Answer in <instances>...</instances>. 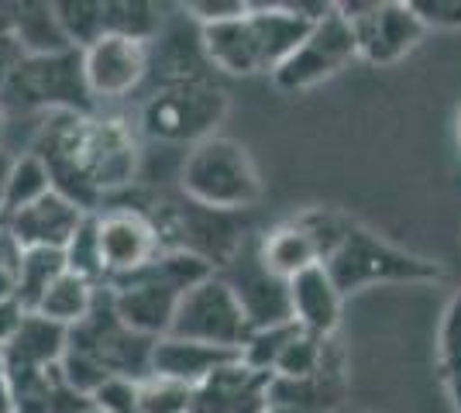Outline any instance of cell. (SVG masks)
Masks as SVG:
<instances>
[{
  "instance_id": "21",
  "label": "cell",
  "mask_w": 461,
  "mask_h": 413,
  "mask_svg": "<svg viewBox=\"0 0 461 413\" xmlns=\"http://www.w3.org/2000/svg\"><path fill=\"white\" fill-rule=\"evenodd\" d=\"M96 293H100L96 283H90V279H83V275L66 269V273L49 286V293L41 296V303L35 314L49 317V320H56V324H62V328L73 331L79 320H86V314L94 310Z\"/></svg>"
},
{
  "instance_id": "22",
  "label": "cell",
  "mask_w": 461,
  "mask_h": 413,
  "mask_svg": "<svg viewBox=\"0 0 461 413\" xmlns=\"http://www.w3.org/2000/svg\"><path fill=\"white\" fill-rule=\"evenodd\" d=\"M66 273V256L52 252V248H24L14 262V300L28 314H35L41 296L49 293V286L59 275Z\"/></svg>"
},
{
  "instance_id": "38",
  "label": "cell",
  "mask_w": 461,
  "mask_h": 413,
  "mask_svg": "<svg viewBox=\"0 0 461 413\" xmlns=\"http://www.w3.org/2000/svg\"><path fill=\"white\" fill-rule=\"evenodd\" d=\"M0 413H14V396H11V382L0 369Z\"/></svg>"
},
{
  "instance_id": "34",
  "label": "cell",
  "mask_w": 461,
  "mask_h": 413,
  "mask_svg": "<svg viewBox=\"0 0 461 413\" xmlns=\"http://www.w3.org/2000/svg\"><path fill=\"white\" fill-rule=\"evenodd\" d=\"M24 307H21L18 300H7V303H0V348L14 337V331L21 328V320H24Z\"/></svg>"
},
{
  "instance_id": "18",
  "label": "cell",
  "mask_w": 461,
  "mask_h": 413,
  "mask_svg": "<svg viewBox=\"0 0 461 413\" xmlns=\"http://www.w3.org/2000/svg\"><path fill=\"white\" fill-rule=\"evenodd\" d=\"M69 348V328L41 314H24L14 337L4 345V373H45L56 369Z\"/></svg>"
},
{
  "instance_id": "8",
  "label": "cell",
  "mask_w": 461,
  "mask_h": 413,
  "mask_svg": "<svg viewBox=\"0 0 461 413\" xmlns=\"http://www.w3.org/2000/svg\"><path fill=\"white\" fill-rule=\"evenodd\" d=\"M69 348L90 355L111 375H124V379H135V382H145L152 375L155 337L131 331L114 314V303H111L104 286H100L94 310L86 314V320H79L69 331Z\"/></svg>"
},
{
  "instance_id": "9",
  "label": "cell",
  "mask_w": 461,
  "mask_h": 413,
  "mask_svg": "<svg viewBox=\"0 0 461 413\" xmlns=\"http://www.w3.org/2000/svg\"><path fill=\"white\" fill-rule=\"evenodd\" d=\"M249 331L251 328L245 320V310L221 273L200 279L196 286H190L179 296L173 328H169L173 337L200 341V345L224 348V352H241Z\"/></svg>"
},
{
  "instance_id": "29",
  "label": "cell",
  "mask_w": 461,
  "mask_h": 413,
  "mask_svg": "<svg viewBox=\"0 0 461 413\" xmlns=\"http://www.w3.org/2000/svg\"><path fill=\"white\" fill-rule=\"evenodd\" d=\"M90 407L100 413H141V382L124 379V375H111L90 396Z\"/></svg>"
},
{
  "instance_id": "24",
  "label": "cell",
  "mask_w": 461,
  "mask_h": 413,
  "mask_svg": "<svg viewBox=\"0 0 461 413\" xmlns=\"http://www.w3.org/2000/svg\"><path fill=\"white\" fill-rule=\"evenodd\" d=\"M52 193V176H49V166L41 162L35 152H21L14 156V166H11V179H7V200H4V217L7 220L11 214H18L24 207L39 203L41 197Z\"/></svg>"
},
{
  "instance_id": "7",
  "label": "cell",
  "mask_w": 461,
  "mask_h": 413,
  "mask_svg": "<svg viewBox=\"0 0 461 413\" xmlns=\"http://www.w3.org/2000/svg\"><path fill=\"white\" fill-rule=\"evenodd\" d=\"M149 217H152L155 231H158L162 252H183V256L200 258V262L211 265L213 273H221L251 238L241 214H224V211L200 207L183 193L166 200Z\"/></svg>"
},
{
  "instance_id": "2",
  "label": "cell",
  "mask_w": 461,
  "mask_h": 413,
  "mask_svg": "<svg viewBox=\"0 0 461 413\" xmlns=\"http://www.w3.org/2000/svg\"><path fill=\"white\" fill-rule=\"evenodd\" d=\"M327 14V4H249V14L200 28L203 52L217 73L255 76L276 73Z\"/></svg>"
},
{
  "instance_id": "14",
  "label": "cell",
  "mask_w": 461,
  "mask_h": 413,
  "mask_svg": "<svg viewBox=\"0 0 461 413\" xmlns=\"http://www.w3.org/2000/svg\"><path fill=\"white\" fill-rule=\"evenodd\" d=\"M83 73L94 100H121L149 83V41L104 35L83 49Z\"/></svg>"
},
{
  "instance_id": "12",
  "label": "cell",
  "mask_w": 461,
  "mask_h": 413,
  "mask_svg": "<svg viewBox=\"0 0 461 413\" xmlns=\"http://www.w3.org/2000/svg\"><path fill=\"white\" fill-rule=\"evenodd\" d=\"M221 275H224V283L230 286V293L238 296L251 331L276 328V324H289L293 320L289 317V283L279 279L262 262L258 235H251L241 245V252L221 269Z\"/></svg>"
},
{
  "instance_id": "43",
  "label": "cell",
  "mask_w": 461,
  "mask_h": 413,
  "mask_svg": "<svg viewBox=\"0 0 461 413\" xmlns=\"http://www.w3.org/2000/svg\"><path fill=\"white\" fill-rule=\"evenodd\" d=\"M90 413H100V410H90Z\"/></svg>"
},
{
  "instance_id": "20",
  "label": "cell",
  "mask_w": 461,
  "mask_h": 413,
  "mask_svg": "<svg viewBox=\"0 0 461 413\" xmlns=\"http://www.w3.org/2000/svg\"><path fill=\"white\" fill-rule=\"evenodd\" d=\"M258 252H262V262L286 283L313 265H324V252L313 231L303 224V217H293L286 224H276L272 231L258 235Z\"/></svg>"
},
{
  "instance_id": "15",
  "label": "cell",
  "mask_w": 461,
  "mask_h": 413,
  "mask_svg": "<svg viewBox=\"0 0 461 413\" xmlns=\"http://www.w3.org/2000/svg\"><path fill=\"white\" fill-rule=\"evenodd\" d=\"M272 375L230 358L193 390L190 413H269Z\"/></svg>"
},
{
  "instance_id": "41",
  "label": "cell",
  "mask_w": 461,
  "mask_h": 413,
  "mask_svg": "<svg viewBox=\"0 0 461 413\" xmlns=\"http://www.w3.org/2000/svg\"><path fill=\"white\" fill-rule=\"evenodd\" d=\"M269 413H293V410H283V407H269Z\"/></svg>"
},
{
  "instance_id": "25",
  "label": "cell",
  "mask_w": 461,
  "mask_h": 413,
  "mask_svg": "<svg viewBox=\"0 0 461 413\" xmlns=\"http://www.w3.org/2000/svg\"><path fill=\"white\" fill-rule=\"evenodd\" d=\"M438 369L455 413H461V290L444 307L438 328Z\"/></svg>"
},
{
  "instance_id": "23",
  "label": "cell",
  "mask_w": 461,
  "mask_h": 413,
  "mask_svg": "<svg viewBox=\"0 0 461 413\" xmlns=\"http://www.w3.org/2000/svg\"><path fill=\"white\" fill-rule=\"evenodd\" d=\"M14 39L24 45L28 56H49L73 49L52 4H18L14 7Z\"/></svg>"
},
{
  "instance_id": "42",
  "label": "cell",
  "mask_w": 461,
  "mask_h": 413,
  "mask_svg": "<svg viewBox=\"0 0 461 413\" xmlns=\"http://www.w3.org/2000/svg\"><path fill=\"white\" fill-rule=\"evenodd\" d=\"M0 369H4V348H0Z\"/></svg>"
},
{
  "instance_id": "32",
  "label": "cell",
  "mask_w": 461,
  "mask_h": 413,
  "mask_svg": "<svg viewBox=\"0 0 461 413\" xmlns=\"http://www.w3.org/2000/svg\"><path fill=\"white\" fill-rule=\"evenodd\" d=\"M410 7L423 28H444V31L461 28V0H410Z\"/></svg>"
},
{
  "instance_id": "4",
  "label": "cell",
  "mask_w": 461,
  "mask_h": 413,
  "mask_svg": "<svg viewBox=\"0 0 461 413\" xmlns=\"http://www.w3.org/2000/svg\"><path fill=\"white\" fill-rule=\"evenodd\" d=\"M324 269L330 273L341 296L362 293L372 286H389V283H438L444 279V269L434 258L413 256L400 245L379 238L375 231H368L358 220H351L341 241L330 248Z\"/></svg>"
},
{
  "instance_id": "37",
  "label": "cell",
  "mask_w": 461,
  "mask_h": 413,
  "mask_svg": "<svg viewBox=\"0 0 461 413\" xmlns=\"http://www.w3.org/2000/svg\"><path fill=\"white\" fill-rule=\"evenodd\" d=\"M14 269H0V303H7V300H14Z\"/></svg>"
},
{
  "instance_id": "40",
  "label": "cell",
  "mask_w": 461,
  "mask_h": 413,
  "mask_svg": "<svg viewBox=\"0 0 461 413\" xmlns=\"http://www.w3.org/2000/svg\"><path fill=\"white\" fill-rule=\"evenodd\" d=\"M455 141H458V152H461V111L458 118H455Z\"/></svg>"
},
{
  "instance_id": "28",
  "label": "cell",
  "mask_w": 461,
  "mask_h": 413,
  "mask_svg": "<svg viewBox=\"0 0 461 413\" xmlns=\"http://www.w3.org/2000/svg\"><path fill=\"white\" fill-rule=\"evenodd\" d=\"M66 269L69 273L83 275V279H90L96 286H104V262H100V241H96V214H90L83 220V228H79L73 241L66 245Z\"/></svg>"
},
{
  "instance_id": "17",
  "label": "cell",
  "mask_w": 461,
  "mask_h": 413,
  "mask_svg": "<svg viewBox=\"0 0 461 413\" xmlns=\"http://www.w3.org/2000/svg\"><path fill=\"white\" fill-rule=\"evenodd\" d=\"M341 303L345 296L324 265H313L289 283V317L300 331L313 337H334L341 324Z\"/></svg>"
},
{
  "instance_id": "3",
  "label": "cell",
  "mask_w": 461,
  "mask_h": 413,
  "mask_svg": "<svg viewBox=\"0 0 461 413\" xmlns=\"http://www.w3.org/2000/svg\"><path fill=\"white\" fill-rule=\"evenodd\" d=\"M179 193L211 211L245 214L262 200V179L241 141L213 135L186 152L179 169Z\"/></svg>"
},
{
  "instance_id": "10",
  "label": "cell",
  "mask_w": 461,
  "mask_h": 413,
  "mask_svg": "<svg viewBox=\"0 0 461 413\" xmlns=\"http://www.w3.org/2000/svg\"><path fill=\"white\" fill-rule=\"evenodd\" d=\"M334 7L355 31L358 59L372 66H396L420 45L427 31L413 7L400 0H348Z\"/></svg>"
},
{
  "instance_id": "1",
  "label": "cell",
  "mask_w": 461,
  "mask_h": 413,
  "mask_svg": "<svg viewBox=\"0 0 461 413\" xmlns=\"http://www.w3.org/2000/svg\"><path fill=\"white\" fill-rule=\"evenodd\" d=\"M28 152L49 166L52 190L86 214H96L104 197L128 190L141 166L135 131L100 114H45Z\"/></svg>"
},
{
  "instance_id": "36",
  "label": "cell",
  "mask_w": 461,
  "mask_h": 413,
  "mask_svg": "<svg viewBox=\"0 0 461 413\" xmlns=\"http://www.w3.org/2000/svg\"><path fill=\"white\" fill-rule=\"evenodd\" d=\"M11 166H14V152L0 148V217H4V200H7V179H11Z\"/></svg>"
},
{
  "instance_id": "13",
  "label": "cell",
  "mask_w": 461,
  "mask_h": 413,
  "mask_svg": "<svg viewBox=\"0 0 461 413\" xmlns=\"http://www.w3.org/2000/svg\"><path fill=\"white\" fill-rule=\"evenodd\" d=\"M96 241H100L104 283L138 273L152 258L162 256L152 217L145 214V211H138V207L96 211Z\"/></svg>"
},
{
  "instance_id": "19",
  "label": "cell",
  "mask_w": 461,
  "mask_h": 413,
  "mask_svg": "<svg viewBox=\"0 0 461 413\" xmlns=\"http://www.w3.org/2000/svg\"><path fill=\"white\" fill-rule=\"evenodd\" d=\"M238 352H224V348H211L200 341H183V337H158L152 348V375L149 379H162V382H176L196 390L203 379H211L221 365H228Z\"/></svg>"
},
{
  "instance_id": "33",
  "label": "cell",
  "mask_w": 461,
  "mask_h": 413,
  "mask_svg": "<svg viewBox=\"0 0 461 413\" xmlns=\"http://www.w3.org/2000/svg\"><path fill=\"white\" fill-rule=\"evenodd\" d=\"M24 45L14 39V31H7V35H0V94H4V86L11 83V76L18 73V66L24 62Z\"/></svg>"
},
{
  "instance_id": "11",
  "label": "cell",
  "mask_w": 461,
  "mask_h": 413,
  "mask_svg": "<svg viewBox=\"0 0 461 413\" xmlns=\"http://www.w3.org/2000/svg\"><path fill=\"white\" fill-rule=\"evenodd\" d=\"M355 59H358L355 31L338 14V7H330L307 31V39L296 45V52L272 73V83L286 94H300V90H310V86L330 79L334 73H341L348 62Z\"/></svg>"
},
{
  "instance_id": "27",
  "label": "cell",
  "mask_w": 461,
  "mask_h": 413,
  "mask_svg": "<svg viewBox=\"0 0 461 413\" xmlns=\"http://www.w3.org/2000/svg\"><path fill=\"white\" fill-rule=\"evenodd\" d=\"M300 328L289 320V324H276V328H258V331H249L245 337V345H241V352L238 358L251 365V369H258V373H269L276 369V362H279V355L286 348L293 335H296Z\"/></svg>"
},
{
  "instance_id": "26",
  "label": "cell",
  "mask_w": 461,
  "mask_h": 413,
  "mask_svg": "<svg viewBox=\"0 0 461 413\" xmlns=\"http://www.w3.org/2000/svg\"><path fill=\"white\" fill-rule=\"evenodd\" d=\"M327 352H330V337H313L307 331H296L293 341L279 355V362L272 369V379H289V382L313 379L324 369Z\"/></svg>"
},
{
  "instance_id": "6",
  "label": "cell",
  "mask_w": 461,
  "mask_h": 413,
  "mask_svg": "<svg viewBox=\"0 0 461 413\" xmlns=\"http://www.w3.org/2000/svg\"><path fill=\"white\" fill-rule=\"evenodd\" d=\"M228 118V94L213 79L152 86L138 111V131L162 145H200Z\"/></svg>"
},
{
  "instance_id": "16",
  "label": "cell",
  "mask_w": 461,
  "mask_h": 413,
  "mask_svg": "<svg viewBox=\"0 0 461 413\" xmlns=\"http://www.w3.org/2000/svg\"><path fill=\"white\" fill-rule=\"evenodd\" d=\"M86 217L90 214L79 203H73L69 197H62V193L52 190L39 203H32V207H24L18 214H11L7 220H0V228L14 238V245H18L21 252L24 248L66 252V245L73 241V235L83 228Z\"/></svg>"
},
{
  "instance_id": "30",
  "label": "cell",
  "mask_w": 461,
  "mask_h": 413,
  "mask_svg": "<svg viewBox=\"0 0 461 413\" xmlns=\"http://www.w3.org/2000/svg\"><path fill=\"white\" fill-rule=\"evenodd\" d=\"M193 390L162 382V379H145L141 382V413H190Z\"/></svg>"
},
{
  "instance_id": "5",
  "label": "cell",
  "mask_w": 461,
  "mask_h": 413,
  "mask_svg": "<svg viewBox=\"0 0 461 413\" xmlns=\"http://www.w3.org/2000/svg\"><path fill=\"white\" fill-rule=\"evenodd\" d=\"M4 114H96V100L86 86L83 52H49V56H24L18 73L0 94Z\"/></svg>"
},
{
  "instance_id": "35",
  "label": "cell",
  "mask_w": 461,
  "mask_h": 413,
  "mask_svg": "<svg viewBox=\"0 0 461 413\" xmlns=\"http://www.w3.org/2000/svg\"><path fill=\"white\" fill-rule=\"evenodd\" d=\"M18 256H21V248L14 245V238L0 228V269H14Z\"/></svg>"
},
{
  "instance_id": "31",
  "label": "cell",
  "mask_w": 461,
  "mask_h": 413,
  "mask_svg": "<svg viewBox=\"0 0 461 413\" xmlns=\"http://www.w3.org/2000/svg\"><path fill=\"white\" fill-rule=\"evenodd\" d=\"M183 11H186V18L196 21L200 28H207V24H221V21L249 14V0H193Z\"/></svg>"
},
{
  "instance_id": "39",
  "label": "cell",
  "mask_w": 461,
  "mask_h": 413,
  "mask_svg": "<svg viewBox=\"0 0 461 413\" xmlns=\"http://www.w3.org/2000/svg\"><path fill=\"white\" fill-rule=\"evenodd\" d=\"M4 138H7V114H4V107H0V148H4Z\"/></svg>"
}]
</instances>
